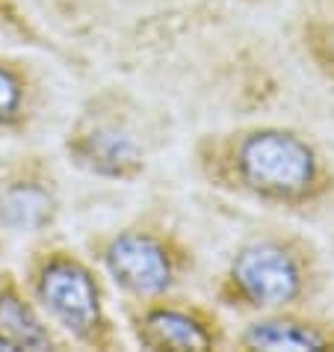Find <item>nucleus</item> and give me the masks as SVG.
I'll use <instances>...</instances> for the list:
<instances>
[{
    "mask_svg": "<svg viewBox=\"0 0 334 352\" xmlns=\"http://www.w3.org/2000/svg\"><path fill=\"white\" fill-rule=\"evenodd\" d=\"M195 166L216 190L293 213L317 208L334 187L317 145L278 124L208 133L195 145Z\"/></svg>",
    "mask_w": 334,
    "mask_h": 352,
    "instance_id": "f257e3e1",
    "label": "nucleus"
},
{
    "mask_svg": "<svg viewBox=\"0 0 334 352\" xmlns=\"http://www.w3.org/2000/svg\"><path fill=\"white\" fill-rule=\"evenodd\" d=\"M24 287L30 290L38 311L65 331L68 340L86 349H122L119 322L107 305L101 272L80 252L45 243L38 246L24 272Z\"/></svg>",
    "mask_w": 334,
    "mask_h": 352,
    "instance_id": "f03ea898",
    "label": "nucleus"
},
{
    "mask_svg": "<svg viewBox=\"0 0 334 352\" xmlns=\"http://www.w3.org/2000/svg\"><path fill=\"white\" fill-rule=\"evenodd\" d=\"M320 290L317 255L290 234H263L234 252L216 281V299L240 314L302 308Z\"/></svg>",
    "mask_w": 334,
    "mask_h": 352,
    "instance_id": "7ed1b4c3",
    "label": "nucleus"
},
{
    "mask_svg": "<svg viewBox=\"0 0 334 352\" xmlns=\"http://www.w3.org/2000/svg\"><path fill=\"white\" fill-rule=\"evenodd\" d=\"M92 261L119 287L122 299L166 296L192 267V249L157 225H127L92 240Z\"/></svg>",
    "mask_w": 334,
    "mask_h": 352,
    "instance_id": "20e7f679",
    "label": "nucleus"
},
{
    "mask_svg": "<svg viewBox=\"0 0 334 352\" xmlns=\"http://www.w3.org/2000/svg\"><path fill=\"white\" fill-rule=\"evenodd\" d=\"M131 113L127 101L115 92L92 98L65 133L68 160L95 178L124 184L142 178L148 148Z\"/></svg>",
    "mask_w": 334,
    "mask_h": 352,
    "instance_id": "39448f33",
    "label": "nucleus"
},
{
    "mask_svg": "<svg viewBox=\"0 0 334 352\" xmlns=\"http://www.w3.org/2000/svg\"><path fill=\"white\" fill-rule=\"evenodd\" d=\"M122 317L131 340L142 349L201 352L228 346V329L213 308L186 296H151L122 299Z\"/></svg>",
    "mask_w": 334,
    "mask_h": 352,
    "instance_id": "423d86ee",
    "label": "nucleus"
},
{
    "mask_svg": "<svg viewBox=\"0 0 334 352\" xmlns=\"http://www.w3.org/2000/svg\"><path fill=\"white\" fill-rule=\"evenodd\" d=\"M60 217L56 178L42 157L21 163L0 181V228L9 234H45Z\"/></svg>",
    "mask_w": 334,
    "mask_h": 352,
    "instance_id": "0eeeda50",
    "label": "nucleus"
},
{
    "mask_svg": "<svg viewBox=\"0 0 334 352\" xmlns=\"http://www.w3.org/2000/svg\"><path fill=\"white\" fill-rule=\"evenodd\" d=\"M243 349H334V322L304 317L299 308L269 311L258 320L245 322V329L234 338Z\"/></svg>",
    "mask_w": 334,
    "mask_h": 352,
    "instance_id": "6e6552de",
    "label": "nucleus"
},
{
    "mask_svg": "<svg viewBox=\"0 0 334 352\" xmlns=\"http://www.w3.org/2000/svg\"><path fill=\"white\" fill-rule=\"evenodd\" d=\"M0 338L12 349H63L47 317L38 311L30 290L12 272H0Z\"/></svg>",
    "mask_w": 334,
    "mask_h": 352,
    "instance_id": "1a4fd4ad",
    "label": "nucleus"
},
{
    "mask_svg": "<svg viewBox=\"0 0 334 352\" xmlns=\"http://www.w3.org/2000/svg\"><path fill=\"white\" fill-rule=\"evenodd\" d=\"M36 80L21 63L0 60V131H24L36 116Z\"/></svg>",
    "mask_w": 334,
    "mask_h": 352,
    "instance_id": "9d476101",
    "label": "nucleus"
}]
</instances>
